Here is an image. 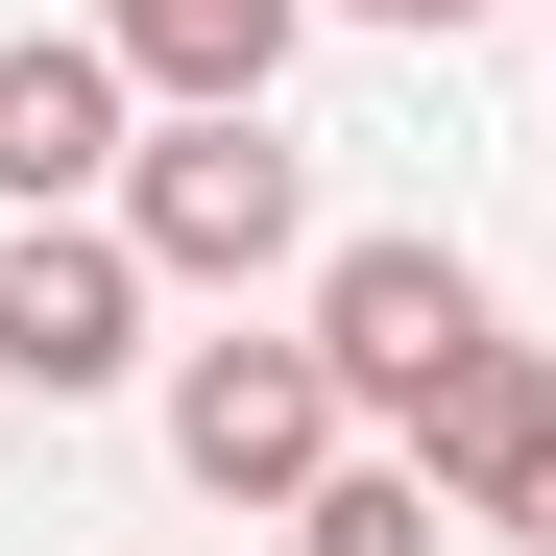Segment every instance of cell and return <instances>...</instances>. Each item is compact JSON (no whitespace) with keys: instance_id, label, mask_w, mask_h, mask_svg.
<instances>
[{"instance_id":"cell-1","label":"cell","mask_w":556,"mask_h":556,"mask_svg":"<svg viewBox=\"0 0 556 556\" xmlns=\"http://www.w3.org/2000/svg\"><path fill=\"white\" fill-rule=\"evenodd\" d=\"M122 242L169 291H266V266H315V169L266 146V98H146L122 146Z\"/></svg>"},{"instance_id":"cell-5","label":"cell","mask_w":556,"mask_h":556,"mask_svg":"<svg viewBox=\"0 0 556 556\" xmlns=\"http://www.w3.org/2000/svg\"><path fill=\"white\" fill-rule=\"evenodd\" d=\"M122 146H146V73H122L98 25H25V49H0V218L122 194Z\"/></svg>"},{"instance_id":"cell-7","label":"cell","mask_w":556,"mask_h":556,"mask_svg":"<svg viewBox=\"0 0 556 556\" xmlns=\"http://www.w3.org/2000/svg\"><path fill=\"white\" fill-rule=\"evenodd\" d=\"M291 556H459V484H435L412 435H339L315 508H291Z\"/></svg>"},{"instance_id":"cell-3","label":"cell","mask_w":556,"mask_h":556,"mask_svg":"<svg viewBox=\"0 0 556 556\" xmlns=\"http://www.w3.org/2000/svg\"><path fill=\"white\" fill-rule=\"evenodd\" d=\"M146 315H169V266L122 242V194L0 218V388H25V412H98V388H146Z\"/></svg>"},{"instance_id":"cell-6","label":"cell","mask_w":556,"mask_h":556,"mask_svg":"<svg viewBox=\"0 0 556 556\" xmlns=\"http://www.w3.org/2000/svg\"><path fill=\"white\" fill-rule=\"evenodd\" d=\"M73 25H98L146 98H266V73L315 49V0H73Z\"/></svg>"},{"instance_id":"cell-8","label":"cell","mask_w":556,"mask_h":556,"mask_svg":"<svg viewBox=\"0 0 556 556\" xmlns=\"http://www.w3.org/2000/svg\"><path fill=\"white\" fill-rule=\"evenodd\" d=\"M459 532H508V556H556V412L484 459V484H459Z\"/></svg>"},{"instance_id":"cell-2","label":"cell","mask_w":556,"mask_h":556,"mask_svg":"<svg viewBox=\"0 0 556 556\" xmlns=\"http://www.w3.org/2000/svg\"><path fill=\"white\" fill-rule=\"evenodd\" d=\"M363 435V388H339V363H315V315L291 339H169V459H194V508H266V532H291L315 508V459Z\"/></svg>"},{"instance_id":"cell-4","label":"cell","mask_w":556,"mask_h":556,"mask_svg":"<svg viewBox=\"0 0 556 556\" xmlns=\"http://www.w3.org/2000/svg\"><path fill=\"white\" fill-rule=\"evenodd\" d=\"M459 339H484V266H459V242H412V218H363V242H315V363L363 388V435H388V412L435 388Z\"/></svg>"},{"instance_id":"cell-9","label":"cell","mask_w":556,"mask_h":556,"mask_svg":"<svg viewBox=\"0 0 556 556\" xmlns=\"http://www.w3.org/2000/svg\"><path fill=\"white\" fill-rule=\"evenodd\" d=\"M315 25H412V49H459V25H508V0H315Z\"/></svg>"}]
</instances>
